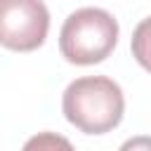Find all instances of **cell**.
Masks as SVG:
<instances>
[{
	"label": "cell",
	"mask_w": 151,
	"mask_h": 151,
	"mask_svg": "<svg viewBox=\"0 0 151 151\" xmlns=\"http://www.w3.org/2000/svg\"><path fill=\"white\" fill-rule=\"evenodd\" d=\"M118 151H151V137L149 134H139V137H130Z\"/></svg>",
	"instance_id": "6"
},
{
	"label": "cell",
	"mask_w": 151,
	"mask_h": 151,
	"mask_svg": "<svg viewBox=\"0 0 151 151\" xmlns=\"http://www.w3.org/2000/svg\"><path fill=\"white\" fill-rule=\"evenodd\" d=\"M118 42V21L101 7L71 12L59 31V50L68 64L92 66L104 61Z\"/></svg>",
	"instance_id": "2"
},
{
	"label": "cell",
	"mask_w": 151,
	"mask_h": 151,
	"mask_svg": "<svg viewBox=\"0 0 151 151\" xmlns=\"http://www.w3.org/2000/svg\"><path fill=\"white\" fill-rule=\"evenodd\" d=\"M64 116L85 134H106L120 125L125 97L116 80L106 76H85L73 80L61 97Z\"/></svg>",
	"instance_id": "1"
},
{
	"label": "cell",
	"mask_w": 151,
	"mask_h": 151,
	"mask_svg": "<svg viewBox=\"0 0 151 151\" xmlns=\"http://www.w3.org/2000/svg\"><path fill=\"white\" fill-rule=\"evenodd\" d=\"M50 31L42 0H0V45L12 52L38 50Z\"/></svg>",
	"instance_id": "3"
},
{
	"label": "cell",
	"mask_w": 151,
	"mask_h": 151,
	"mask_svg": "<svg viewBox=\"0 0 151 151\" xmlns=\"http://www.w3.org/2000/svg\"><path fill=\"white\" fill-rule=\"evenodd\" d=\"M130 50L132 57L137 59V64L151 73V17L142 19L134 31H132V40H130Z\"/></svg>",
	"instance_id": "4"
},
{
	"label": "cell",
	"mask_w": 151,
	"mask_h": 151,
	"mask_svg": "<svg viewBox=\"0 0 151 151\" xmlns=\"http://www.w3.org/2000/svg\"><path fill=\"white\" fill-rule=\"evenodd\" d=\"M21 151H76L73 144L57 132H38L31 139H26Z\"/></svg>",
	"instance_id": "5"
}]
</instances>
